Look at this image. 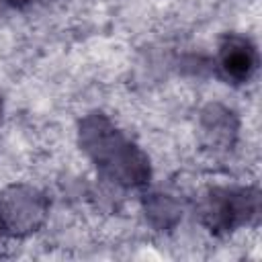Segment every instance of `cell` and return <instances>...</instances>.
I'll use <instances>...</instances> for the list:
<instances>
[{
    "label": "cell",
    "mask_w": 262,
    "mask_h": 262,
    "mask_svg": "<svg viewBox=\"0 0 262 262\" xmlns=\"http://www.w3.org/2000/svg\"><path fill=\"white\" fill-rule=\"evenodd\" d=\"M82 143L113 180L127 186L143 184L149 176V166L143 154L131 145L104 117L92 115L80 127Z\"/></svg>",
    "instance_id": "cell-1"
},
{
    "label": "cell",
    "mask_w": 262,
    "mask_h": 262,
    "mask_svg": "<svg viewBox=\"0 0 262 262\" xmlns=\"http://www.w3.org/2000/svg\"><path fill=\"white\" fill-rule=\"evenodd\" d=\"M260 199L254 188H215L205 196L203 219L213 231H231L258 217Z\"/></svg>",
    "instance_id": "cell-2"
},
{
    "label": "cell",
    "mask_w": 262,
    "mask_h": 262,
    "mask_svg": "<svg viewBox=\"0 0 262 262\" xmlns=\"http://www.w3.org/2000/svg\"><path fill=\"white\" fill-rule=\"evenodd\" d=\"M47 215L45 196L31 186H12L0 194V227L10 235L35 231Z\"/></svg>",
    "instance_id": "cell-3"
},
{
    "label": "cell",
    "mask_w": 262,
    "mask_h": 262,
    "mask_svg": "<svg viewBox=\"0 0 262 262\" xmlns=\"http://www.w3.org/2000/svg\"><path fill=\"white\" fill-rule=\"evenodd\" d=\"M219 70L233 84L248 82L258 70V49L242 35H229L219 45Z\"/></svg>",
    "instance_id": "cell-4"
},
{
    "label": "cell",
    "mask_w": 262,
    "mask_h": 262,
    "mask_svg": "<svg viewBox=\"0 0 262 262\" xmlns=\"http://www.w3.org/2000/svg\"><path fill=\"white\" fill-rule=\"evenodd\" d=\"M8 4H14V6H23V4H27V2H31V0H6Z\"/></svg>",
    "instance_id": "cell-5"
}]
</instances>
